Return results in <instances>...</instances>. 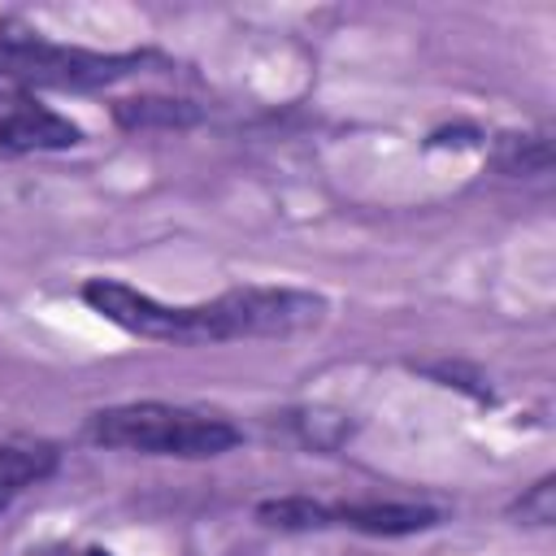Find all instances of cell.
Returning a JSON list of instances; mask_svg holds the SVG:
<instances>
[{
    "label": "cell",
    "instance_id": "277c9868",
    "mask_svg": "<svg viewBox=\"0 0 556 556\" xmlns=\"http://www.w3.org/2000/svg\"><path fill=\"white\" fill-rule=\"evenodd\" d=\"M83 143V126L48 109L35 91L0 83V156L26 152H65Z\"/></svg>",
    "mask_w": 556,
    "mask_h": 556
},
{
    "label": "cell",
    "instance_id": "6da1fadb",
    "mask_svg": "<svg viewBox=\"0 0 556 556\" xmlns=\"http://www.w3.org/2000/svg\"><path fill=\"white\" fill-rule=\"evenodd\" d=\"M87 308L135 339L152 343H230V339H291L326 321V300L300 287H230L200 304H165L122 278H87Z\"/></svg>",
    "mask_w": 556,
    "mask_h": 556
},
{
    "label": "cell",
    "instance_id": "8fae6325",
    "mask_svg": "<svg viewBox=\"0 0 556 556\" xmlns=\"http://www.w3.org/2000/svg\"><path fill=\"white\" fill-rule=\"evenodd\" d=\"M430 374L443 378V387H460V391H469L473 400H491V391L482 387V378L469 374V369H460V365H430Z\"/></svg>",
    "mask_w": 556,
    "mask_h": 556
},
{
    "label": "cell",
    "instance_id": "52a82bcc",
    "mask_svg": "<svg viewBox=\"0 0 556 556\" xmlns=\"http://www.w3.org/2000/svg\"><path fill=\"white\" fill-rule=\"evenodd\" d=\"M56 447L52 443H0V513L30 491L35 482H43L56 469Z\"/></svg>",
    "mask_w": 556,
    "mask_h": 556
},
{
    "label": "cell",
    "instance_id": "7c38bea8",
    "mask_svg": "<svg viewBox=\"0 0 556 556\" xmlns=\"http://www.w3.org/2000/svg\"><path fill=\"white\" fill-rule=\"evenodd\" d=\"M83 556H113V552H104V547H87Z\"/></svg>",
    "mask_w": 556,
    "mask_h": 556
},
{
    "label": "cell",
    "instance_id": "3957f363",
    "mask_svg": "<svg viewBox=\"0 0 556 556\" xmlns=\"http://www.w3.org/2000/svg\"><path fill=\"white\" fill-rule=\"evenodd\" d=\"M161 65L156 52H96L78 43H56L22 26H0V83L35 91H100L122 78Z\"/></svg>",
    "mask_w": 556,
    "mask_h": 556
},
{
    "label": "cell",
    "instance_id": "7a4b0ae2",
    "mask_svg": "<svg viewBox=\"0 0 556 556\" xmlns=\"http://www.w3.org/2000/svg\"><path fill=\"white\" fill-rule=\"evenodd\" d=\"M83 434L96 447L113 452H143V456H178V460H208L243 443V430L230 417L161 404V400H135L113 404L87 417Z\"/></svg>",
    "mask_w": 556,
    "mask_h": 556
},
{
    "label": "cell",
    "instance_id": "5b68a950",
    "mask_svg": "<svg viewBox=\"0 0 556 556\" xmlns=\"http://www.w3.org/2000/svg\"><path fill=\"white\" fill-rule=\"evenodd\" d=\"M334 508V526H348V530H361V534H382V539H395V534H421L430 526H439V513L426 508V504H330Z\"/></svg>",
    "mask_w": 556,
    "mask_h": 556
},
{
    "label": "cell",
    "instance_id": "30bf717a",
    "mask_svg": "<svg viewBox=\"0 0 556 556\" xmlns=\"http://www.w3.org/2000/svg\"><path fill=\"white\" fill-rule=\"evenodd\" d=\"M513 513L521 521H530V526H552V517H556V478L547 473L530 491H521V500L513 504Z\"/></svg>",
    "mask_w": 556,
    "mask_h": 556
},
{
    "label": "cell",
    "instance_id": "8992f818",
    "mask_svg": "<svg viewBox=\"0 0 556 556\" xmlns=\"http://www.w3.org/2000/svg\"><path fill=\"white\" fill-rule=\"evenodd\" d=\"M113 122L122 130H191L204 122V109L174 96H130L113 104Z\"/></svg>",
    "mask_w": 556,
    "mask_h": 556
},
{
    "label": "cell",
    "instance_id": "9c48e42d",
    "mask_svg": "<svg viewBox=\"0 0 556 556\" xmlns=\"http://www.w3.org/2000/svg\"><path fill=\"white\" fill-rule=\"evenodd\" d=\"M500 174L513 178H530V174H547L552 169V143L547 135H530V130H504L495 135V152H491Z\"/></svg>",
    "mask_w": 556,
    "mask_h": 556
},
{
    "label": "cell",
    "instance_id": "ba28073f",
    "mask_svg": "<svg viewBox=\"0 0 556 556\" xmlns=\"http://www.w3.org/2000/svg\"><path fill=\"white\" fill-rule=\"evenodd\" d=\"M256 521L269 526V530H326L334 526V508L313 500V495H274V500H261L256 504Z\"/></svg>",
    "mask_w": 556,
    "mask_h": 556
}]
</instances>
